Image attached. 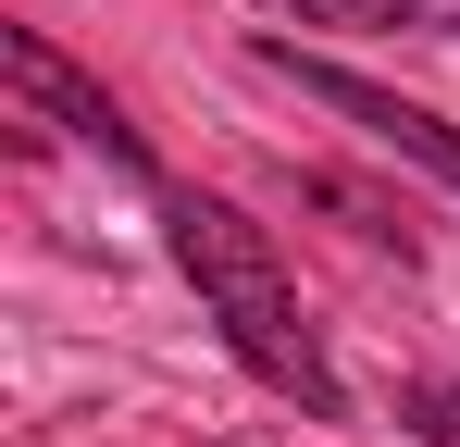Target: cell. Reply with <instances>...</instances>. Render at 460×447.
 Listing matches in <instances>:
<instances>
[{
    "mask_svg": "<svg viewBox=\"0 0 460 447\" xmlns=\"http://www.w3.org/2000/svg\"><path fill=\"white\" fill-rule=\"evenodd\" d=\"M150 199H162V236H174V274L199 286V323H225V348L274 398H299L311 423H349V385H336V361H323V336H311V311H299L287 249L236 199H212V187H150Z\"/></svg>",
    "mask_w": 460,
    "mask_h": 447,
    "instance_id": "1",
    "label": "cell"
},
{
    "mask_svg": "<svg viewBox=\"0 0 460 447\" xmlns=\"http://www.w3.org/2000/svg\"><path fill=\"white\" fill-rule=\"evenodd\" d=\"M299 199H311V212H336L349 236H374V249H398V261H423V224H411V212H385V199H361L349 174H299Z\"/></svg>",
    "mask_w": 460,
    "mask_h": 447,
    "instance_id": "5",
    "label": "cell"
},
{
    "mask_svg": "<svg viewBox=\"0 0 460 447\" xmlns=\"http://www.w3.org/2000/svg\"><path fill=\"white\" fill-rule=\"evenodd\" d=\"M398 423L423 447H460V385H398Z\"/></svg>",
    "mask_w": 460,
    "mask_h": 447,
    "instance_id": "6",
    "label": "cell"
},
{
    "mask_svg": "<svg viewBox=\"0 0 460 447\" xmlns=\"http://www.w3.org/2000/svg\"><path fill=\"white\" fill-rule=\"evenodd\" d=\"M249 63L274 74V87H299L311 112H336V125H361L374 149H398V162H423L436 187H460V125H436L423 100H398V87H374V74H349V63H311L299 38H249Z\"/></svg>",
    "mask_w": 460,
    "mask_h": 447,
    "instance_id": "2",
    "label": "cell"
},
{
    "mask_svg": "<svg viewBox=\"0 0 460 447\" xmlns=\"http://www.w3.org/2000/svg\"><path fill=\"white\" fill-rule=\"evenodd\" d=\"M299 25H349V38H460V0H287Z\"/></svg>",
    "mask_w": 460,
    "mask_h": 447,
    "instance_id": "4",
    "label": "cell"
},
{
    "mask_svg": "<svg viewBox=\"0 0 460 447\" xmlns=\"http://www.w3.org/2000/svg\"><path fill=\"white\" fill-rule=\"evenodd\" d=\"M0 63H13V100H25V125H63V137H75V149H100L112 174L162 187V174H150V137L112 112V87H100V74H75L50 38H38V25H13V38H0Z\"/></svg>",
    "mask_w": 460,
    "mask_h": 447,
    "instance_id": "3",
    "label": "cell"
}]
</instances>
